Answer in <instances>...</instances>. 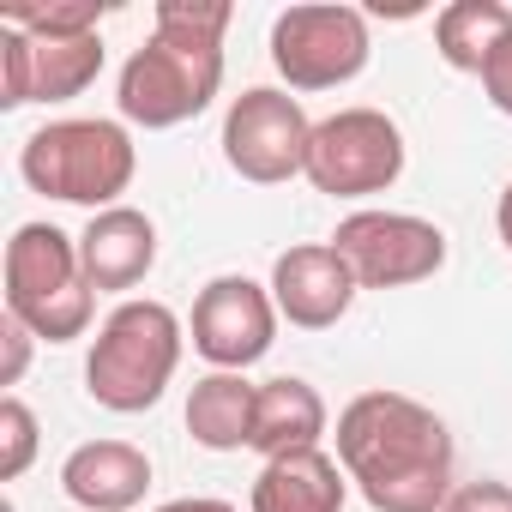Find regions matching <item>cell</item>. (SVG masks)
Wrapping results in <instances>:
<instances>
[{"label":"cell","instance_id":"d4e9b609","mask_svg":"<svg viewBox=\"0 0 512 512\" xmlns=\"http://www.w3.org/2000/svg\"><path fill=\"white\" fill-rule=\"evenodd\" d=\"M494 223H500V241L512 247V187L500 193V211H494Z\"/></svg>","mask_w":512,"mask_h":512},{"label":"cell","instance_id":"9a60e30c","mask_svg":"<svg viewBox=\"0 0 512 512\" xmlns=\"http://www.w3.org/2000/svg\"><path fill=\"white\" fill-rule=\"evenodd\" d=\"M344 494H350V476L320 446L266 458V470L253 476V512H344Z\"/></svg>","mask_w":512,"mask_h":512},{"label":"cell","instance_id":"7402d4cb","mask_svg":"<svg viewBox=\"0 0 512 512\" xmlns=\"http://www.w3.org/2000/svg\"><path fill=\"white\" fill-rule=\"evenodd\" d=\"M440 512H512V488L506 482H464L446 494Z\"/></svg>","mask_w":512,"mask_h":512},{"label":"cell","instance_id":"ffe728a7","mask_svg":"<svg viewBox=\"0 0 512 512\" xmlns=\"http://www.w3.org/2000/svg\"><path fill=\"white\" fill-rule=\"evenodd\" d=\"M7 25L31 37H91L103 25V0H67V7H13Z\"/></svg>","mask_w":512,"mask_h":512},{"label":"cell","instance_id":"8fae6325","mask_svg":"<svg viewBox=\"0 0 512 512\" xmlns=\"http://www.w3.org/2000/svg\"><path fill=\"white\" fill-rule=\"evenodd\" d=\"M278 338V302L272 284H253L241 272H223L199 290L193 302V350L217 368V374H241L253 368Z\"/></svg>","mask_w":512,"mask_h":512},{"label":"cell","instance_id":"603a6c76","mask_svg":"<svg viewBox=\"0 0 512 512\" xmlns=\"http://www.w3.org/2000/svg\"><path fill=\"white\" fill-rule=\"evenodd\" d=\"M482 97L500 109V115H512V37L494 49V61L482 67Z\"/></svg>","mask_w":512,"mask_h":512},{"label":"cell","instance_id":"9c48e42d","mask_svg":"<svg viewBox=\"0 0 512 512\" xmlns=\"http://www.w3.org/2000/svg\"><path fill=\"white\" fill-rule=\"evenodd\" d=\"M362 290H404L446 266V235L410 211H350L332 235Z\"/></svg>","mask_w":512,"mask_h":512},{"label":"cell","instance_id":"4fadbf2b","mask_svg":"<svg viewBox=\"0 0 512 512\" xmlns=\"http://www.w3.org/2000/svg\"><path fill=\"white\" fill-rule=\"evenodd\" d=\"M79 266L91 290H133L145 284V272L157 266V223L133 205H109L91 211L85 235H79Z\"/></svg>","mask_w":512,"mask_h":512},{"label":"cell","instance_id":"cb8c5ba5","mask_svg":"<svg viewBox=\"0 0 512 512\" xmlns=\"http://www.w3.org/2000/svg\"><path fill=\"white\" fill-rule=\"evenodd\" d=\"M157 512H235L229 500H211V494H187V500H163Z\"/></svg>","mask_w":512,"mask_h":512},{"label":"cell","instance_id":"ac0fdd59","mask_svg":"<svg viewBox=\"0 0 512 512\" xmlns=\"http://www.w3.org/2000/svg\"><path fill=\"white\" fill-rule=\"evenodd\" d=\"M512 37V7L506 0H452L434 19V49L452 73H476L494 61V49Z\"/></svg>","mask_w":512,"mask_h":512},{"label":"cell","instance_id":"7a4b0ae2","mask_svg":"<svg viewBox=\"0 0 512 512\" xmlns=\"http://www.w3.org/2000/svg\"><path fill=\"white\" fill-rule=\"evenodd\" d=\"M235 7L229 0H157V31L145 49L127 55L115 109L121 121L163 133L211 109L223 85V31Z\"/></svg>","mask_w":512,"mask_h":512},{"label":"cell","instance_id":"5b68a950","mask_svg":"<svg viewBox=\"0 0 512 512\" xmlns=\"http://www.w3.org/2000/svg\"><path fill=\"white\" fill-rule=\"evenodd\" d=\"M97 290L79 266V235L55 223H19L7 241V314L49 344H73L91 332Z\"/></svg>","mask_w":512,"mask_h":512},{"label":"cell","instance_id":"e0dca14e","mask_svg":"<svg viewBox=\"0 0 512 512\" xmlns=\"http://www.w3.org/2000/svg\"><path fill=\"white\" fill-rule=\"evenodd\" d=\"M253 410H260V386L211 368L187 392V434L205 452H241V446H253Z\"/></svg>","mask_w":512,"mask_h":512},{"label":"cell","instance_id":"5bb4252c","mask_svg":"<svg viewBox=\"0 0 512 512\" xmlns=\"http://www.w3.org/2000/svg\"><path fill=\"white\" fill-rule=\"evenodd\" d=\"M61 488L85 512H133L151 488V458L127 440H85L61 464Z\"/></svg>","mask_w":512,"mask_h":512},{"label":"cell","instance_id":"277c9868","mask_svg":"<svg viewBox=\"0 0 512 512\" xmlns=\"http://www.w3.org/2000/svg\"><path fill=\"white\" fill-rule=\"evenodd\" d=\"M181 344L187 338H181L175 308H163V302H121L103 320L97 344H91L85 392L103 410H115V416H139V410H151L169 392V380L181 368Z\"/></svg>","mask_w":512,"mask_h":512},{"label":"cell","instance_id":"d6986e66","mask_svg":"<svg viewBox=\"0 0 512 512\" xmlns=\"http://www.w3.org/2000/svg\"><path fill=\"white\" fill-rule=\"evenodd\" d=\"M37 410L25 398H0V482H19L37 458Z\"/></svg>","mask_w":512,"mask_h":512},{"label":"cell","instance_id":"30bf717a","mask_svg":"<svg viewBox=\"0 0 512 512\" xmlns=\"http://www.w3.org/2000/svg\"><path fill=\"white\" fill-rule=\"evenodd\" d=\"M103 73V37H31L0 19V109L67 103Z\"/></svg>","mask_w":512,"mask_h":512},{"label":"cell","instance_id":"8992f818","mask_svg":"<svg viewBox=\"0 0 512 512\" xmlns=\"http://www.w3.org/2000/svg\"><path fill=\"white\" fill-rule=\"evenodd\" d=\"M302 175L332 199L386 193L404 175V133H398V121L386 109H338V115H326L314 127Z\"/></svg>","mask_w":512,"mask_h":512},{"label":"cell","instance_id":"ba28073f","mask_svg":"<svg viewBox=\"0 0 512 512\" xmlns=\"http://www.w3.org/2000/svg\"><path fill=\"white\" fill-rule=\"evenodd\" d=\"M308 145H314V121L302 115V103L290 91L253 85L223 115V163L253 187H278V181L302 175Z\"/></svg>","mask_w":512,"mask_h":512},{"label":"cell","instance_id":"44dd1931","mask_svg":"<svg viewBox=\"0 0 512 512\" xmlns=\"http://www.w3.org/2000/svg\"><path fill=\"white\" fill-rule=\"evenodd\" d=\"M31 326H19L13 314L7 320H0V350H7V356H0V386H19L25 380V368H31Z\"/></svg>","mask_w":512,"mask_h":512},{"label":"cell","instance_id":"6da1fadb","mask_svg":"<svg viewBox=\"0 0 512 512\" xmlns=\"http://www.w3.org/2000/svg\"><path fill=\"white\" fill-rule=\"evenodd\" d=\"M338 464L374 512H440L452 494V434L404 392H362L344 404Z\"/></svg>","mask_w":512,"mask_h":512},{"label":"cell","instance_id":"2e32d148","mask_svg":"<svg viewBox=\"0 0 512 512\" xmlns=\"http://www.w3.org/2000/svg\"><path fill=\"white\" fill-rule=\"evenodd\" d=\"M326 434V398L296 380L278 374L260 386V410H253V452L260 458H290V452H314Z\"/></svg>","mask_w":512,"mask_h":512},{"label":"cell","instance_id":"3957f363","mask_svg":"<svg viewBox=\"0 0 512 512\" xmlns=\"http://www.w3.org/2000/svg\"><path fill=\"white\" fill-rule=\"evenodd\" d=\"M133 169H139L133 133L103 115L97 121H49L19 151V175L31 181V193L61 199V205H91V211H109L133 187Z\"/></svg>","mask_w":512,"mask_h":512},{"label":"cell","instance_id":"7c38bea8","mask_svg":"<svg viewBox=\"0 0 512 512\" xmlns=\"http://www.w3.org/2000/svg\"><path fill=\"white\" fill-rule=\"evenodd\" d=\"M356 272L350 260L332 247V241H302V247H284L278 266H272V302L290 326L302 332H326L350 314L356 302Z\"/></svg>","mask_w":512,"mask_h":512},{"label":"cell","instance_id":"52a82bcc","mask_svg":"<svg viewBox=\"0 0 512 512\" xmlns=\"http://www.w3.org/2000/svg\"><path fill=\"white\" fill-rule=\"evenodd\" d=\"M368 13L356 7H284L272 25V67L290 91H332L368 67Z\"/></svg>","mask_w":512,"mask_h":512}]
</instances>
